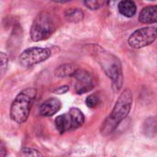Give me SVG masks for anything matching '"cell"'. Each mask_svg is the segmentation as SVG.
<instances>
[{"mask_svg":"<svg viewBox=\"0 0 157 157\" xmlns=\"http://www.w3.org/2000/svg\"><path fill=\"white\" fill-rule=\"evenodd\" d=\"M132 104V93L130 89H125L118 98L115 107L102 125L101 132L109 134L115 131L118 125L129 115Z\"/></svg>","mask_w":157,"mask_h":157,"instance_id":"6da1fadb","label":"cell"},{"mask_svg":"<svg viewBox=\"0 0 157 157\" xmlns=\"http://www.w3.org/2000/svg\"><path fill=\"white\" fill-rule=\"evenodd\" d=\"M93 53L96 60L100 63L106 75L112 80L113 86L116 89L121 88L122 85V71L120 60L113 54L104 51L100 47L95 46Z\"/></svg>","mask_w":157,"mask_h":157,"instance_id":"7a4b0ae2","label":"cell"},{"mask_svg":"<svg viewBox=\"0 0 157 157\" xmlns=\"http://www.w3.org/2000/svg\"><path fill=\"white\" fill-rule=\"evenodd\" d=\"M36 95V89L30 87L24 89L17 96L10 108V117L14 121L23 123L28 120Z\"/></svg>","mask_w":157,"mask_h":157,"instance_id":"3957f363","label":"cell"},{"mask_svg":"<svg viewBox=\"0 0 157 157\" xmlns=\"http://www.w3.org/2000/svg\"><path fill=\"white\" fill-rule=\"evenodd\" d=\"M55 21L53 17L43 11L40 13L33 21L30 29V37L33 41H40L48 39L55 30Z\"/></svg>","mask_w":157,"mask_h":157,"instance_id":"277c9868","label":"cell"},{"mask_svg":"<svg viewBox=\"0 0 157 157\" xmlns=\"http://www.w3.org/2000/svg\"><path fill=\"white\" fill-rule=\"evenodd\" d=\"M85 122L84 114L76 108L71 109L67 113L60 115L55 119V126L60 133L75 130Z\"/></svg>","mask_w":157,"mask_h":157,"instance_id":"5b68a950","label":"cell"},{"mask_svg":"<svg viewBox=\"0 0 157 157\" xmlns=\"http://www.w3.org/2000/svg\"><path fill=\"white\" fill-rule=\"evenodd\" d=\"M51 55V51L47 48L33 47L25 50L18 57L19 63L24 67H29L47 60Z\"/></svg>","mask_w":157,"mask_h":157,"instance_id":"8992f818","label":"cell"},{"mask_svg":"<svg viewBox=\"0 0 157 157\" xmlns=\"http://www.w3.org/2000/svg\"><path fill=\"white\" fill-rule=\"evenodd\" d=\"M157 37V29L152 27L142 28L135 30L129 38V44L135 49L146 47L153 43Z\"/></svg>","mask_w":157,"mask_h":157,"instance_id":"52a82bcc","label":"cell"},{"mask_svg":"<svg viewBox=\"0 0 157 157\" xmlns=\"http://www.w3.org/2000/svg\"><path fill=\"white\" fill-rule=\"evenodd\" d=\"M74 77L75 78V91L77 94H84L94 87V79L91 74L86 70L78 69Z\"/></svg>","mask_w":157,"mask_h":157,"instance_id":"ba28073f","label":"cell"},{"mask_svg":"<svg viewBox=\"0 0 157 157\" xmlns=\"http://www.w3.org/2000/svg\"><path fill=\"white\" fill-rule=\"evenodd\" d=\"M61 109V101L58 98H52L45 100L39 108V114L43 117H51L58 112Z\"/></svg>","mask_w":157,"mask_h":157,"instance_id":"9c48e42d","label":"cell"},{"mask_svg":"<svg viewBox=\"0 0 157 157\" xmlns=\"http://www.w3.org/2000/svg\"><path fill=\"white\" fill-rule=\"evenodd\" d=\"M140 22L144 24H153L157 22V5L144 7L139 16Z\"/></svg>","mask_w":157,"mask_h":157,"instance_id":"30bf717a","label":"cell"},{"mask_svg":"<svg viewBox=\"0 0 157 157\" xmlns=\"http://www.w3.org/2000/svg\"><path fill=\"white\" fill-rule=\"evenodd\" d=\"M119 11L121 15L127 17H132L135 15L137 11V7L134 2L130 1V0H125V1H121L118 6Z\"/></svg>","mask_w":157,"mask_h":157,"instance_id":"8fae6325","label":"cell"},{"mask_svg":"<svg viewBox=\"0 0 157 157\" xmlns=\"http://www.w3.org/2000/svg\"><path fill=\"white\" fill-rule=\"evenodd\" d=\"M78 69L74 64H63L56 68L54 74L58 77H68V76H74L75 72Z\"/></svg>","mask_w":157,"mask_h":157,"instance_id":"7c38bea8","label":"cell"},{"mask_svg":"<svg viewBox=\"0 0 157 157\" xmlns=\"http://www.w3.org/2000/svg\"><path fill=\"white\" fill-rule=\"evenodd\" d=\"M84 13L81 10L78 9H75V10H69L65 13V17H67V19L71 22H78L83 18Z\"/></svg>","mask_w":157,"mask_h":157,"instance_id":"4fadbf2b","label":"cell"},{"mask_svg":"<svg viewBox=\"0 0 157 157\" xmlns=\"http://www.w3.org/2000/svg\"><path fill=\"white\" fill-rule=\"evenodd\" d=\"M21 157H43L42 155L36 149L33 148H23L20 151Z\"/></svg>","mask_w":157,"mask_h":157,"instance_id":"5bb4252c","label":"cell"},{"mask_svg":"<svg viewBox=\"0 0 157 157\" xmlns=\"http://www.w3.org/2000/svg\"><path fill=\"white\" fill-rule=\"evenodd\" d=\"M86 106L93 109V108H96L98 107L99 104H100V98H99V96L98 94H93V95H90L89 97L86 98Z\"/></svg>","mask_w":157,"mask_h":157,"instance_id":"9a60e30c","label":"cell"},{"mask_svg":"<svg viewBox=\"0 0 157 157\" xmlns=\"http://www.w3.org/2000/svg\"><path fill=\"white\" fill-rule=\"evenodd\" d=\"M0 60H1V73H2V75H4L7 68L8 59H7V56L3 52L0 53Z\"/></svg>","mask_w":157,"mask_h":157,"instance_id":"2e32d148","label":"cell"},{"mask_svg":"<svg viewBox=\"0 0 157 157\" xmlns=\"http://www.w3.org/2000/svg\"><path fill=\"white\" fill-rule=\"evenodd\" d=\"M85 5H86L88 8L95 10V9H98V8L101 6L102 3L99 2V1H86V2H85Z\"/></svg>","mask_w":157,"mask_h":157,"instance_id":"e0dca14e","label":"cell"},{"mask_svg":"<svg viewBox=\"0 0 157 157\" xmlns=\"http://www.w3.org/2000/svg\"><path fill=\"white\" fill-rule=\"evenodd\" d=\"M68 90H69V86H60V87H57V88L53 89L52 92L55 93V94H64Z\"/></svg>","mask_w":157,"mask_h":157,"instance_id":"ac0fdd59","label":"cell"},{"mask_svg":"<svg viewBox=\"0 0 157 157\" xmlns=\"http://www.w3.org/2000/svg\"><path fill=\"white\" fill-rule=\"evenodd\" d=\"M6 155H7V153H6V149H5V146L2 144V145H1V157H6Z\"/></svg>","mask_w":157,"mask_h":157,"instance_id":"d6986e66","label":"cell"}]
</instances>
